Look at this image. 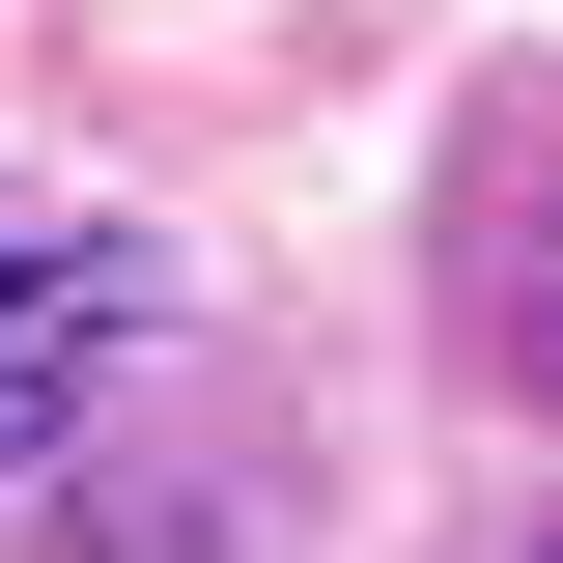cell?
Listing matches in <instances>:
<instances>
[{"mask_svg": "<svg viewBox=\"0 0 563 563\" xmlns=\"http://www.w3.org/2000/svg\"><path fill=\"white\" fill-rule=\"evenodd\" d=\"M85 366H113V254H85V225H29V198H0V479L57 451V395H85Z\"/></svg>", "mask_w": 563, "mask_h": 563, "instance_id": "obj_1", "label": "cell"}]
</instances>
